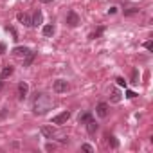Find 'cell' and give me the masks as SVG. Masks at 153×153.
<instances>
[{
    "label": "cell",
    "instance_id": "obj_1",
    "mask_svg": "<svg viewBox=\"0 0 153 153\" xmlns=\"http://www.w3.org/2000/svg\"><path fill=\"white\" fill-rule=\"evenodd\" d=\"M34 112L36 114H40V115H43V114H47L49 110H51V106H52V99L47 96V94H36V99H34Z\"/></svg>",
    "mask_w": 153,
    "mask_h": 153
},
{
    "label": "cell",
    "instance_id": "obj_2",
    "mask_svg": "<svg viewBox=\"0 0 153 153\" xmlns=\"http://www.w3.org/2000/svg\"><path fill=\"white\" fill-rule=\"evenodd\" d=\"M70 119V112H61V114H58V115H54L52 117V124H65L67 121Z\"/></svg>",
    "mask_w": 153,
    "mask_h": 153
},
{
    "label": "cell",
    "instance_id": "obj_3",
    "mask_svg": "<svg viewBox=\"0 0 153 153\" xmlns=\"http://www.w3.org/2000/svg\"><path fill=\"white\" fill-rule=\"evenodd\" d=\"M29 54H33L29 47H15L13 49V56L15 58H27Z\"/></svg>",
    "mask_w": 153,
    "mask_h": 153
},
{
    "label": "cell",
    "instance_id": "obj_4",
    "mask_svg": "<svg viewBox=\"0 0 153 153\" xmlns=\"http://www.w3.org/2000/svg\"><path fill=\"white\" fill-rule=\"evenodd\" d=\"M52 88H54V92L61 94V92H67V90H68V83H67L65 79H56L54 85H52Z\"/></svg>",
    "mask_w": 153,
    "mask_h": 153
},
{
    "label": "cell",
    "instance_id": "obj_5",
    "mask_svg": "<svg viewBox=\"0 0 153 153\" xmlns=\"http://www.w3.org/2000/svg\"><path fill=\"white\" fill-rule=\"evenodd\" d=\"M67 24H68L70 27H76V25H78V24H79V16H78V15H76L74 11H70V13L67 15Z\"/></svg>",
    "mask_w": 153,
    "mask_h": 153
},
{
    "label": "cell",
    "instance_id": "obj_6",
    "mask_svg": "<svg viewBox=\"0 0 153 153\" xmlns=\"http://www.w3.org/2000/svg\"><path fill=\"white\" fill-rule=\"evenodd\" d=\"M42 22H43V15H42V11H36V13L33 15V18H31V27L42 25Z\"/></svg>",
    "mask_w": 153,
    "mask_h": 153
},
{
    "label": "cell",
    "instance_id": "obj_7",
    "mask_svg": "<svg viewBox=\"0 0 153 153\" xmlns=\"http://www.w3.org/2000/svg\"><path fill=\"white\" fill-rule=\"evenodd\" d=\"M27 92H29V85L27 83H20L18 85V97L20 99H25L27 97Z\"/></svg>",
    "mask_w": 153,
    "mask_h": 153
},
{
    "label": "cell",
    "instance_id": "obj_8",
    "mask_svg": "<svg viewBox=\"0 0 153 153\" xmlns=\"http://www.w3.org/2000/svg\"><path fill=\"white\" fill-rule=\"evenodd\" d=\"M96 112H97L99 117H106V115H108V105H106V103H99L97 108H96Z\"/></svg>",
    "mask_w": 153,
    "mask_h": 153
},
{
    "label": "cell",
    "instance_id": "obj_9",
    "mask_svg": "<svg viewBox=\"0 0 153 153\" xmlns=\"http://www.w3.org/2000/svg\"><path fill=\"white\" fill-rule=\"evenodd\" d=\"M42 135L47 137V139H52V137L56 135V130H54L52 126H42Z\"/></svg>",
    "mask_w": 153,
    "mask_h": 153
},
{
    "label": "cell",
    "instance_id": "obj_10",
    "mask_svg": "<svg viewBox=\"0 0 153 153\" xmlns=\"http://www.w3.org/2000/svg\"><path fill=\"white\" fill-rule=\"evenodd\" d=\"M18 22L20 24H24V25H27V27H31V16L29 15H25V13H18Z\"/></svg>",
    "mask_w": 153,
    "mask_h": 153
},
{
    "label": "cell",
    "instance_id": "obj_11",
    "mask_svg": "<svg viewBox=\"0 0 153 153\" xmlns=\"http://www.w3.org/2000/svg\"><path fill=\"white\" fill-rule=\"evenodd\" d=\"M42 33H43V36H52V34H54V25H52V24H47V25H43Z\"/></svg>",
    "mask_w": 153,
    "mask_h": 153
},
{
    "label": "cell",
    "instance_id": "obj_12",
    "mask_svg": "<svg viewBox=\"0 0 153 153\" xmlns=\"http://www.w3.org/2000/svg\"><path fill=\"white\" fill-rule=\"evenodd\" d=\"M88 121H92V114H88V112H87V114L79 115V123H81V124H87Z\"/></svg>",
    "mask_w": 153,
    "mask_h": 153
},
{
    "label": "cell",
    "instance_id": "obj_13",
    "mask_svg": "<svg viewBox=\"0 0 153 153\" xmlns=\"http://www.w3.org/2000/svg\"><path fill=\"white\" fill-rule=\"evenodd\" d=\"M96 130H97V124H96L94 121H88V123H87V131H88V133H96Z\"/></svg>",
    "mask_w": 153,
    "mask_h": 153
},
{
    "label": "cell",
    "instance_id": "obj_14",
    "mask_svg": "<svg viewBox=\"0 0 153 153\" xmlns=\"http://www.w3.org/2000/svg\"><path fill=\"white\" fill-rule=\"evenodd\" d=\"M11 74H13V67H4V68H2V79L9 78Z\"/></svg>",
    "mask_w": 153,
    "mask_h": 153
},
{
    "label": "cell",
    "instance_id": "obj_15",
    "mask_svg": "<svg viewBox=\"0 0 153 153\" xmlns=\"http://www.w3.org/2000/svg\"><path fill=\"white\" fill-rule=\"evenodd\" d=\"M131 83H133V85H139V70H137V68L131 72Z\"/></svg>",
    "mask_w": 153,
    "mask_h": 153
},
{
    "label": "cell",
    "instance_id": "obj_16",
    "mask_svg": "<svg viewBox=\"0 0 153 153\" xmlns=\"http://www.w3.org/2000/svg\"><path fill=\"white\" fill-rule=\"evenodd\" d=\"M112 101H114V103H119V101H121V94H119L117 90L112 92Z\"/></svg>",
    "mask_w": 153,
    "mask_h": 153
},
{
    "label": "cell",
    "instance_id": "obj_17",
    "mask_svg": "<svg viewBox=\"0 0 153 153\" xmlns=\"http://www.w3.org/2000/svg\"><path fill=\"white\" fill-rule=\"evenodd\" d=\"M108 142L112 144V148H117V146H119V142H117V139H115L114 135H110V137H108Z\"/></svg>",
    "mask_w": 153,
    "mask_h": 153
},
{
    "label": "cell",
    "instance_id": "obj_18",
    "mask_svg": "<svg viewBox=\"0 0 153 153\" xmlns=\"http://www.w3.org/2000/svg\"><path fill=\"white\" fill-rule=\"evenodd\" d=\"M81 149H83V151H87V153H92V151H94V148H92L90 144H83V146H81Z\"/></svg>",
    "mask_w": 153,
    "mask_h": 153
},
{
    "label": "cell",
    "instance_id": "obj_19",
    "mask_svg": "<svg viewBox=\"0 0 153 153\" xmlns=\"http://www.w3.org/2000/svg\"><path fill=\"white\" fill-rule=\"evenodd\" d=\"M101 33H103V27H99V29H97V31H96V33H92V34H90V38H92V40H94V38H97V36H99V34H101Z\"/></svg>",
    "mask_w": 153,
    "mask_h": 153
},
{
    "label": "cell",
    "instance_id": "obj_20",
    "mask_svg": "<svg viewBox=\"0 0 153 153\" xmlns=\"http://www.w3.org/2000/svg\"><path fill=\"white\" fill-rule=\"evenodd\" d=\"M115 81H117V85H119V87H124V88H126V81H124L123 78H117Z\"/></svg>",
    "mask_w": 153,
    "mask_h": 153
},
{
    "label": "cell",
    "instance_id": "obj_21",
    "mask_svg": "<svg viewBox=\"0 0 153 153\" xmlns=\"http://www.w3.org/2000/svg\"><path fill=\"white\" fill-rule=\"evenodd\" d=\"M144 47L151 52V51H153V42H146V43H144Z\"/></svg>",
    "mask_w": 153,
    "mask_h": 153
},
{
    "label": "cell",
    "instance_id": "obj_22",
    "mask_svg": "<svg viewBox=\"0 0 153 153\" xmlns=\"http://www.w3.org/2000/svg\"><path fill=\"white\" fill-rule=\"evenodd\" d=\"M126 96H128V97H130V99H133V97H135V96H137V94H135V92H131V90H128V92H126Z\"/></svg>",
    "mask_w": 153,
    "mask_h": 153
},
{
    "label": "cell",
    "instance_id": "obj_23",
    "mask_svg": "<svg viewBox=\"0 0 153 153\" xmlns=\"http://www.w3.org/2000/svg\"><path fill=\"white\" fill-rule=\"evenodd\" d=\"M45 149H47V151H52V149H54V144H47Z\"/></svg>",
    "mask_w": 153,
    "mask_h": 153
},
{
    "label": "cell",
    "instance_id": "obj_24",
    "mask_svg": "<svg viewBox=\"0 0 153 153\" xmlns=\"http://www.w3.org/2000/svg\"><path fill=\"white\" fill-rule=\"evenodd\" d=\"M0 52H6V43H0Z\"/></svg>",
    "mask_w": 153,
    "mask_h": 153
},
{
    "label": "cell",
    "instance_id": "obj_25",
    "mask_svg": "<svg viewBox=\"0 0 153 153\" xmlns=\"http://www.w3.org/2000/svg\"><path fill=\"white\" fill-rule=\"evenodd\" d=\"M42 4H49V2H52V0H40Z\"/></svg>",
    "mask_w": 153,
    "mask_h": 153
},
{
    "label": "cell",
    "instance_id": "obj_26",
    "mask_svg": "<svg viewBox=\"0 0 153 153\" xmlns=\"http://www.w3.org/2000/svg\"><path fill=\"white\" fill-rule=\"evenodd\" d=\"M2 85H4V83H2V81H0V90H2Z\"/></svg>",
    "mask_w": 153,
    "mask_h": 153
}]
</instances>
